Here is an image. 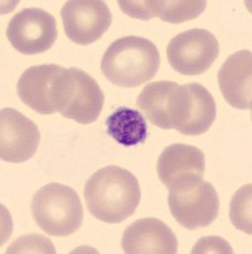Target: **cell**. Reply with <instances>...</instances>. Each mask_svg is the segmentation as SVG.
I'll use <instances>...</instances> for the list:
<instances>
[{
    "label": "cell",
    "instance_id": "obj_1",
    "mask_svg": "<svg viewBox=\"0 0 252 254\" xmlns=\"http://www.w3.org/2000/svg\"><path fill=\"white\" fill-rule=\"evenodd\" d=\"M140 197L136 177L116 165L97 171L84 188L88 211L99 221L108 224H119L134 215Z\"/></svg>",
    "mask_w": 252,
    "mask_h": 254
},
{
    "label": "cell",
    "instance_id": "obj_2",
    "mask_svg": "<svg viewBox=\"0 0 252 254\" xmlns=\"http://www.w3.org/2000/svg\"><path fill=\"white\" fill-rule=\"evenodd\" d=\"M161 56L147 38L126 36L116 40L101 61L103 75L117 87L135 88L152 80L160 69Z\"/></svg>",
    "mask_w": 252,
    "mask_h": 254
},
{
    "label": "cell",
    "instance_id": "obj_3",
    "mask_svg": "<svg viewBox=\"0 0 252 254\" xmlns=\"http://www.w3.org/2000/svg\"><path fill=\"white\" fill-rule=\"evenodd\" d=\"M31 208L36 224L52 237L74 234L83 221V205L78 193L60 183L40 188L33 196Z\"/></svg>",
    "mask_w": 252,
    "mask_h": 254
},
{
    "label": "cell",
    "instance_id": "obj_4",
    "mask_svg": "<svg viewBox=\"0 0 252 254\" xmlns=\"http://www.w3.org/2000/svg\"><path fill=\"white\" fill-rule=\"evenodd\" d=\"M69 69L59 65H38L27 69L17 84L20 101L41 115H52L64 110L72 90Z\"/></svg>",
    "mask_w": 252,
    "mask_h": 254
},
{
    "label": "cell",
    "instance_id": "obj_5",
    "mask_svg": "<svg viewBox=\"0 0 252 254\" xmlns=\"http://www.w3.org/2000/svg\"><path fill=\"white\" fill-rule=\"evenodd\" d=\"M219 55V42L206 29H190L174 36L167 47V59L174 71L182 75H200Z\"/></svg>",
    "mask_w": 252,
    "mask_h": 254
},
{
    "label": "cell",
    "instance_id": "obj_6",
    "mask_svg": "<svg viewBox=\"0 0 252 254\" xmlns=\"http://www.w3.org/2000/svg\"><path fill=\"white\" fill-rule=\"evenodd\" d=\"M215 117V101L206 88L197 83L178 85L172 113V128L182 135H201L212 127Z\"/></svg>",
    "mask_w": 252,
    "mask_h": 254
},
{
    "label": "cell",
    "instance_id": "obj_7",
    "mask_svg": "<svg viewBox=\"0 0 252 254\" xmlns=\"http://www.w3.org/2000/svg\"><path fill=\"white\" fill-rule=\"evenodd\" d=\"M6 37L24 55L42 54L51 49L58 38L56 20L44 9H24L10 19Z\"/></svg>",
    "mask_w": 252,
    "mask_h": 254
},
{
    "label": "cell",
    "instance_id": "obj_8",
    "mask_svg": "<svg viewBox=\"0 0 252 254\" xmlns=\"http://www.w3.org/2000/svg\"><path fill=\"white\" fill-rule=\"evenodd\" d=\"M157 172L169 192L187 190L203 181L205 156L192 145H169L160 155Z\"/></svg>",
    "mask_w": 252,
    "mask_h": 254
},
{
    "label": "cell",
    "instance_id": "obj_9",
    "mask_svg": "<svg viewBox=\"0 0 252 254\" xmlns=\"http://www.w3.org/2000/svg\"><path fill=\"white\" fill-rule=\"evenodd\" d=\"M65 35L78 45H90L106 33L112 22L110 8L98 0H73L61 9Z\"/></svg>",
    "mask_w": 252,
    "mask_h": 254
},
{
    "label": "cell",
    "instance_id": "obj_10",
    "mask_svg": "<svg viewBox=\"0 0 252 254\" xmlns=\"http://www.w3.org/2000/svg\"><path fill=\"white\" fill-rule=\"evenodd\" d=\"M168 205L176 221L188 230L206 228L219 212L217 190L206 181L187 190L169 192Z\"/></svg>",
    "mask_w": 252,
    "mask_h": 254
},
{
    "label": "cell",
    "instance_id": "obj_11",
    "mask_svg": "<svg viewBox=\"0 0 252 254\" xmlns=\"http://www.w3.org/2000/svg\"><path fill=\"white\" fill-rule=\"evenodd\" d=\"M38 144L40 131L35 122L12 108L1 110L0 158L3 162H26L35 155Z\"/></svg>",
    "mask_w": 252,
    "mask_h": 254
},
{
    "label": "cell",
    "instance_id": "obj_12",
    "mask_svg": "<svg viewBox=\"0 0 252 254\" xmlns=\"http://www.w3.org/2000/svg\"><path fill=\"white\" fill-rule=\"evenodd\" d=\"M121 247L128 254H174L178 243L173 231L154 217L134 221L122 235Z\"/></svg>",
    "mask_w": 252,
    "mask_h": 254
},
{
    "label": "cell",
    "instance_id": "obj_13",
    "mask_svg": "<svg viewBox=\"0 0 252 254\" xmlns=\"http://www.w3.org/2000/svg\"><path fill=\"white\" fill-rule=\"evenodd\" d=\"M252 54L242 50L229 56L218 72L220 92L237 110L252 107Z\"/></svg>",
    "mask_w": 252,
    "mask_h": 254
},
{
    "label": "cell",
    "instance_id": "obj_14",
    "mask_svg": "<svg viewBox=\"0 0 252 254\" xmlns=\"http://www.w3.org/2000/svg\"><path fill=\"white\" fill-rule=\"evenodd\" d=\"M73 83L67 106L60 115L82 125L96 121L103 107L104 95L97 81L83 70L70 67Z\"/></svg>",
    "mask_w": 252,
    "mask_h": 254
},
{
    "label": "cell",
    "instance_id": "obj_15",
    "mask_svg": "<svg viewBox=\"0 0 252 254\" xmlns=\"http://www.w3.org/2000/svg\"><path fill=\"white\" fill-rule=\"evenodd\" d=\"M178 84L173 81H156L148 84L138 97V106L147 119L163 130H172V113Z\"/></svg>",
    "mask_w": 252,
    "mask_h": 254
},
{
    "label": "cell",
    "instance_id": "obj_16",
    "mask_svg": "<svg viewBox=\"0 0 252 254\" xmlns=\"http://www.w3.org/2000/svg\"><path fill=\"white\" fill-rule=\"evenodd\" d=\"M107 133L120 145L126 147L145 142L148 136L147 121L142 113L131 108L120 107L106 120Z\"/></svg>",
    "mask_w": 252,
    "mask_h": 254
},
{
    "label": "cell",
    "instance_id": "obj_17",
    "mask_svg": "<svg viewBox=\"0 0 252 254\" xmlns=\"http://www.w3.org/2000/svg\"><path fill=\"white\" fill-rule=\"evenodd\" d=\"M156 15L167 23H182L197 18L205 10L206 1L201 0H156Z\"/></svg>",
    "mask_w": 252,
    "mask_h": 254
},
{
    "label": "cell",
    "instance_id": "obj_18",
    "mask_svg": "<svg viewBox=\"0 0 252 254\" xmlns=\"http://www.w3.org/2000/svg\"><path fill=\"white\" fill-rule=\"evenodd\" d=\"M251 192V183L240 188L231 201V211H229V216H231V221H232L233 225L240 230L247 233L249 235L252 234Z\"/></svg>",
    "mask_w": 252,
    "mask_h": 254
},
{
    "label": "cell",
    "instance_id": "obj_19",
    "mask_svg": "<svg viewBox=\"0 0 252 254\" xmlns=\"http://www.w3.org/2000/svg\"><path fill=\"white\" fill-rule=\"evenodd\" d=\"M6 253H55L52 243L42 235L22 237L9 247Z\"/></svg>",
    "mask_w": 252,
    "mask_h": 254
},
{
    "label": "cell",
    "instance_id": "obj_20",
    "mask_svg": "<svg viewBox=\"0 0 252 254\" xmlns=\"http://www.w3.org/2000/svg\"><path fill=\"white\" fill-rule=\"evenodd\" d=\"M156 0H138V1H129V0H120L119 5L122 12L126 15L135 19L148 20L156 15Z\"/></svg>",
    "mask_w": 252,
    "mask_h": 254
},
{
    "label": "cell",
    "instance_id": "obj_21",
    "mask_svg": "<svg viewBox=\"0 0 252 254\" xmlns=\"http://www.w3.org/2000/svg\"><path fill=\"white\" fill-rule=\"evenodd\" d=\"M192 253H233L228 243L224 242L222 238L209 237L203 238L199 243H196L192 249Z\"/></svg>",
    "mask_w": 252,
    "mask_h": 254
}]
</instances>
